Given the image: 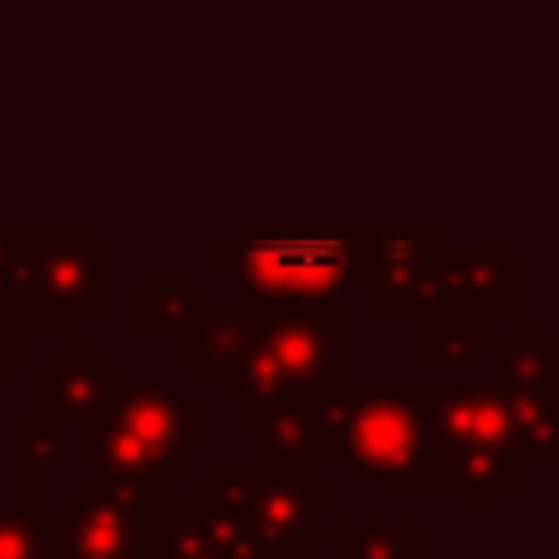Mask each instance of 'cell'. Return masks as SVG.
Masks as SVG:
<instances>
[{"instance_id":"obj_1","label":"cell","mask_w":559,"mask_h":559,"mask_svg":"<svg viewBox=\"0 0 559 559\" xmlns=\"http://www.w3.org/2000/svg\"><path fill=\"white\" fill-rule=\"evenodd\" d=\"M428 485H454L463 502H493L515 485L502 384H415Z\"/></svg>"},{"instance_id":"obj_2","label":"cell","mask_w":559,"mask_h":559,"mask_svg":"<svg viewBox=\"0 0 559 559\" xmlns=\"http://www.w3.org/2000/svg\"><path fill=\"white\" fill-rule=\"evenodd\" d=\"M319 445H336L345 463L376 485L428 480L415 384H328L314 393Z\"/></svg>"},{"instance_id":"obj_3","label":"cell","mask_w":559,"mask_h":559,"mask_svg":"<svg viewBox=\"0 0 559 559\" xmlns=\"http://www.w3.org/2000/svg\"><path fill=\"white\" fill-rule=\"evenodd\" d=\"M358 253L362 227H249L223 245V262L240 271L249 306H328L349 284Z\"/></svg>"},{"instance_id":"obj_4","label":"cell","mask_w":559,"mask_h":559,"mask_svg":"<svg viewBox=\"0 0 559 559\" xmlns=\"http://www.w3.org/2000/svg\"><path fill=\"white\" fill-rule=\"evenodd\" d=\"M336 380V328L319 306H258V336L236 380L249 406L280 393H323Z\"/></svg>"},{"instance_id":"obj_5","label":"cell","mask_w":559,"mask_h":559,"mask_svg":"<svg viewBox=\"0 0 559 559\" xmlns=\"http://www.w3.org/2000/svg\"><path fill=\"white\" fill-rule=\"evenodd\" d=\"M4 306H39L48 328H74L100 301V249L79 227H44L35 245L22 240L13 271L0 284Z\"/></svg>"},{"instance_id":"obj_6","label":"cell","mask_w":559,"mask_h":559,"mask_svg":"<svg viewBox=\"0 0 559 559\" xmlns=\"http://www.w3.org/2000/svg\"><path fill=\"white\" fill-rule=\"evenodd\" d=\"M223 502H231L258 533L266 559H301L319 542V485L297 467L280 463H227L218 480H205Z\"/></svg>"},{"instance_id":"obj_7","label":"cell","mask_w":559,"mask_h":559,"mask_svg":"<svg viewBox=\"0 0 559 559\" xmlns=\"http://www.w3.org/2000/svg\"><path fill=\"white\" fill-rule=\"evenodd\" d=\"M109 415L144 445L162 485L183 480V450L201 441V406H192L170 384H122L109 402Z\"/></svg>"},{"instance_id":"obj_8","label":"cell","mask_w":559,"mask_h":559,"mask_svg":"<svg viewBox=\"0 0 559 559\" xmlns=\"http://www.w3.org/2000/svg\"><path fill=\"white\" fill-rule=\"evenodd\" d=\"M140 542L144 507L109 480H87L61 507V542H48V559H135Z\"/></svg>"},{"instance_id":"obj_9","label":"cell","mask_w":559,"mask_h":559,"mask_svg":"<svg viewBox=\"0 0 559 559\" xmlns=\"http://www.w3.org/2000/svg\"><path fill=\"white\" fill-rule=\"evenodd\" d=\"M437 249V227H362L354 280L376 288L380 306H424V275Z\"/></svg>"},{"instance_id":"obj_10","label":"cell","mask_w":559,"mask_h":559,"mask_svg":"<svg viewBox=\"0 0 559 559\" xmlns=\"http://www.w3.org/2000/svg\"><path fill=\"white\" fill-rule=\"evenodd\" d=\"M179 358L188 367H197V376L205 384H236L253 336H258V306L240 301V306H197L183 323H179Z\"/></svg>"},{"instance_id":"obj_11","label":"cell","mask_w":559,"mask_h":559,"mask_svg":"<svg viewBox=\"0 0 559 559\" xmlns=\"http://www.w3.org/2000/svg\"><path fill=\"white\" fill-rule=\"evenodd\" d=\"M520 271L489 245L437 249L424 275V306H515Z\"/></svg>"},{"instance_id":"obj_12","label":"cell","mask_w":559,"mask_h":559,"mask_svg":"<svg viewBox=\"0 0 559 559\" xmlns=\"http://www.w3.org/2000/svg\"><path fill=\"white\" fill-rule=\"evenodd\" d=\"M44 389V424L52 428H70V424H92L96 415L109 411L114 393L122 389V367L114 362H83V349L70 345L57 362L44 367L39 376Z\"/></svg>"},{"instance_id":"obj_13","label":"cell","mask_w":559,"mask_h":559,"mask_svg":"<svg viewBox=\"0 0 559 559\" xmlns=\"http://www.w3.org/2000/svg\"><path fill=\"white\" fill-rule=\"evenodd\" d=\"M507 402V428H511V454L515 463H559V402L555 380L533 384H502Z\"/></svg>"},{"instance_id":"obj_14","label":"cell","mask_w":559,"mask_h":559,"mask_svg":"<svg viewBox=\"0 0 559 559\" xmlns=\"http://www.w3.org/2000/svg\"><path fill=\"white\" fill-rule=\"evenodd\" d=\"M323 454L314 432V393H280L262 402V463L280 467H314Z\"/></svg>"},{"instance_id":"obj_15","label":"cell","mask_w":559,"mask_h":559,"mask_svg":"<svg viewBox=\"0 0 559 559\" xmlns=\"http://www.w3.org/2000/svg\"><path fill=\"white\" fill-rule=\"evenodd\" d=\"M179 520H188L197 528L210 559H266V550H262L258 533L245 524V515L231 502H223L210 485H201V498L188 502L179 511Z\"/></svg>"},{"instance_id":"obj_16","label":"cell","mask_w":559,"mask_h":559,"mask_svg":"<svg viewBox=\"0 0 559 559\" xmlns=\"http://www.w3.org/2000/svg\"><path fill=\"white\" fill-rule=\"evenodd\" d=\"M419 524H341L336 559H419Z\"/></svg>"},{"instance_id":"obj_17","label":"cell","mask_w":559,"mask_h":559,"mask_svg":"<svg viewBox=\"0 0 559 559\" xmlns=\"http://www.w3.org/2000/svg\"><path fill=\"white\" fill-rule=\"evenodd\" d=\"M424 332H419V354L432 367H467L476 358L480 345V328L476 323H445L441 306H419Z\"/></svg>"},{"instance_id":"obj_18","label":"cell","mask_w":559,"mask_h":559,"mask_svg":"<svg viewBox=\"0 0 559 559\" xmlns=\"http://www.w3.org/2000/svg\"><path fill=\"white\" fill-rule=\"evenodd\" d=\"M555 345H546L537 336L533 323L520 328V336L511 345H502L498 362H502V384H533V380H555Z\"/></svg>"},{"instance_id":"obj_19","label":"cell","mask_w":559,"mask_h":559,"mask_svg":"<svg viewBox=\"0 0 559 559\" xmlns=\"http://www.w3.org/2000/svg\"><path fill=\"white\" fill-rule=\"evenodd\" d=\"M0 559H48L39 502H22V507L0 511Z\"/></svg>"},{"instance_id":"obj_20","label":"cell","mask_w":559,"mask_h":559,"mask_svg":"<svg viewBox=\"0 0 559 559\" xmlns=\"http://www.w3.org/2000/svg\"><path fill=\"white\" fill-rule=\"evenodd\" d=\"M197 306H201V288L197 284H148L140 293V319L148 328H175Z\"/></svg>"},{"instance_id":"obj_21","label":"cell","mask_w":559,"mask_h":559,"mask_svg":"<svg viewBox=\"0 0 559 559\" xmlns=\"http://www.w3.org/2000/svg\"><path fill=\"white\" fill-rule=\"evenodd\" d=\"M61 459H66V437L52 424L22 432V480L26 485H39L48 476V467H57Z\"/></svg>"},{"instance_id":"obj_22","label":"cell","mask_w":559,"mask_h":559,"mask_svg":"<svg viewBox=\"0 0 559 559\" xmlns=\"http://www.w3.org/2000/svg\"><path fill=\"white\" fill-rule=\"evenodd\" d=\"M135 559H210V550L188 520H170V524H162L157 542H140Z\"/></svg>"},{"instance_id":"obj_23","label":"cell","mask_w":559,"mask_h":559,"mask_svg":"<svg viewBox=\"0 0 559 559\" xmlns=\"http://www.w3.org/2000/svg\"><path fill=\"white\" fill-rule=\"evenodd\" d=\"M22 349H26L22 328L0 323V380H4V371H9V367H17V362H22Z\"/></svg>"},{"instance_id":"obj_24","label":"cell","mask_w":559,"mask_h":559,"mask_svg":"<svg viewBox=\"0 0 559 559\" xmlns=\"http://www.w3.org/2000/svg\"><path fill=\"white\" fill-rule=\"evenodd\" d=\"M17 249H22V227H13V223H0V284H4V275L13 271V258H17Z\"/></svg>"}]
</instances>
